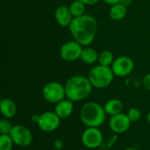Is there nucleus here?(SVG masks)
I'll return each instance as SVG.
<instances>
[{"label": "nucleus", "mask_w": 150, "mask_h": 150, "mask_svg": "<svg viewBox=\"0 0 150 150\" xmlns=\"http://www.w3.org/2000/svg\"><path fill=\"white\" fill-rule=\"evenodd\" d=\"M17 105L15 102L8 98H4L1 99L0 102V112L4 118L5 119H12L17 114Z\"/></svg>", "instance_id": "14"}, {"label": "nucleus", "mask_w": 150, "mask_h": 150, "mask_svg": "<svg viewBox=\"0 0 150 150\" xmlns=\"http://www.w3.org/2000/svg\"><path fill=\"white\" fill-rule=\"evenodd\" d=\"M120 3L122 4H124L125 6H129V5H131L132 4V3H133V0H120Z\"/></svg>", "instance_id": "27"}, {"label": "nucleus", "mask_w": 150, "mask_h": 150, "mask_svg": "<svg viewBox=\"0 0 150 150\" xmlns=\"http://www.w3.org/2000/svg\"><path fill=\"white\" fill-rule=\"evenodd\" d=\"M54 17L56 22L63 27H66L70 25L71 21L73 20L74 17L72 16L69 7L66 5H60L56 8L54 12Z\"/></svg>", "instance_id": "13"}, {"label": "nucleus", "mask_w": 150, "mask_h": 150, "mask_svg": "<svg viewBox=\"0 0 150 150\" xmlns=\"http://www.w3.org/2000/svg\"><path fill=\"white\" fill-rule=\"evenodd\" d=\"M53 147L55 150H62L64 148V142L62 139H56L53 142Z\"/></svg>", "instance_id": "23"}, {"label": "nucleus", "mask_w": 150, "mask_h": 150, "mask_svg": "<svg viewBox=\"0 0 150 150\" xmlns=\"http://www.w3.org/2000/svg\"><path fill=\"white\" fill-rule=\"evenodd\" d=\"M127 116L132 123L137 122L138 120H141L142 118V112L139 108L137 107H131L128 112H127Z\"/></svg>", "instance_id": "22"}, {"label": "nucleus", "mask_w": 150, "mask_h": 150, "mask_svg": "<svg viewBox=\"0 0 150 150\" xmlns=\"http://www.w3.org/2000/svg\"><path fill=\"white\" fill-rule=\"evenodd\" d=\"M13 126L9 119H2L0 120V134H9Z\"/></svg>", "instance_id": "21"}, {"label": "nucleus", "mask_w": 150, "mask_h": 150, "mask_svg": "<svg viewBox=\"0 0 150 150\" xmlns=\"http://www.w3.org/2000/svg\"><path fill=\"white\" fill-rule=\"evenodd\" d=\"M54 112L62 120L68 119L74 112V102L66 98L55 104Z\"/></svg>", "instance_id": "12"}, {"label": "nucleus", "mask_w": 150, "mask_h": 150, "mask_svg": "<svg viewBox=\"0 0 150 150\" xmlns=\"http://www.w3.org/2000/svg\"><path fill=\"white\" fill-rule=\"evenodd\" d=\"M88 78L94 88L105 89L112 83L114 74L111 67L98 64L91 69Z\"/></svg>", "instance_id": "4"}, {"label": "nucleus", "mask_w": 150, "mask_h": 150, "mask_svg": "<svg viewBox=\"0 0 150 150\" xmlns=\"http://www.w3.org/2000/svg\"><path fill=\"white\" fill-rule=\"evenodd\" d=\"M69 30L74 38V40L87 47L91 45L97 35L98 22L96 18L90 14H83L74 18L69 25Z\"/></svg>", "instance_id": "1"}, {"label": "nucleus", "mask_w": 150, "mask_h": 150, "mask_svg": "<svg viewBox=\"0 0 150 150\" xmlns=\"http://www.w3.org/2000/svg\"><path fill=\"white\" fill-rule=\"evenodd\" d=\"M114 76L119 77H125L130 75L134 69V62L132 58L121 55L114 60L111 66Z\"/></svg>", "instance_id": "9"}, {"label": "nucleus", "mask_w": 150, "mask_h": 150, "mask_svg": "<svg viewBox=\"0 0 150 150\" xmlns=\"http://www.w3.org/2000/svg\"><path fill=\"white\" fill-rule=\"evenodd\" d=\"M98 55L99 54L94 48L86 47L83 48L80 59L86 64H93L98 61Z\"/></svg>", "instance_id": "17"}, {"label": "nucleus", "mask_w": 150, "mask_h": 150, "mask_svg": "<svg viewBox=\"0 0 150 150\" xmlns=\"http://www.w3.org/2000/svg\"><path fill=\"white\" fill-rule=\"evenodd\" d=\"M104 109L107 115L114 116L123 112L124 105L121 100L117 98H112L105 102V104L104 105Z\"/></svg>", "instance_id": "15"}, {"label": "nucleus", "mask_w": 150, "mask_h": 150, "mask_svg": "<svg viewBox=\"0 0 150 150\" xmlns=\"http://www.w3.org/2000/svg\"><path fill=\"white\" fill-rule=\"evenodd\" d=\"M104 141V135L99 127H86L81 135L83 145L90 149L99 148Z\"/></svg>", "instance_id": "7"}, {"label": "nucleus", "mask_w": 150, "mask_h": 150, "mask_svg": "<svg viewBox=\"0 0 150 150\" xmlns=\"http://www.w3.org/2000/svg\"><path fill=\"white\" fill-rule=\"evenodd\" d=\"M66 98L73 102L82 101L87 98L92 91V84L88 77L76 75L69 77L65 84Z\"/></svg>", "instance_id": "2"}, {"label": "nucleus", "mask_w": 150, "mask_h": 150, "mask_svg": "<svg viewBox=\"0 0 150 150\" xmlns=\"http://www.w3.org/2000/svg\"><path fill=\"white\" fill-rule=\"evenodd\" d=\"M98 63L103 66L110 67L112 66V62H114L113 59V54L110 50H104L102 51L98 55Z\"/></svg>", "instance_id": "19"}, {"label": "nucleus", "mask_w": 150, "mask_h": 150, "mask_svg": "<svg viewBox=\"0 0 150 150\" xmlns=\"http://www.w3.org/2000/svg\"><path fill=\"white\" fill-rule=\"evenodd\" d=\"M43 98L50 104H57L66 98L65 87L58 82H49L42 88Z\"/></svg>", "instance_id": "5"}, {"label": "nucleus", "mask_w": 150, "mask_h": 150, "mask_svg": "<svg viewBox=\"0 0 150 150\" xmlns=\"http://www.w3.org/2000/svg\"><path fill=\"white\" fill-rule=\"evenodd\" d=\"M9 134L14 144L20 148H27L33 142V134L32 131L27 127L21 124L14 125Z\"/></svg>", "instance_id": "6"}, {"label": "nucleus", "mask_w": 150, "mask_h": 150, "mask_svg": "<svg viewBox=\"0 0 150 150\" xmlns=\"http://www.w3.org/2000/svg\"><path fill=\"white\" fill-rule=\"evenodd\" d=\"M14 145L10 134H0V150H12Z\"/></svg>", "instance_id": "20"}, {"label": "nucleus", "mask_w": 150, "mask_h": 150, "mask_svg": "<svg viewBox=\"0 0 150 150\" xmlns=\"http://www.w3.org/2000/svg\"><path fill=\"white\" fill-rule=\"evenodd\" d=\"M147 120H148V122L150 124V111L148 113V115H147Z\"/></svg>", "instance_id": "29"}, {"label": "nucleus", "mask_w": 150, "mask_h": 150, "mask_svg": "<svg viewBox=\"0 0 150 150\" xmlns=\"http://www.w3.org/2000/svg\"><path fill=\"white\" fill-rule=\"evenodd\" d=\"M127 12V7L122 4L121 3H118V4L112 5L109 15L112 20L120 21V20H122L126 17Z\"/></svg>", "instance_id": "16"}, {"label": "nucleus", "mask_w": 150, "mask_h": 150, "mask_svg": "<svg viewBox=\"0 0 150 150\" xmlns=\"http://www.w3.org/2000/svg\"><path fill=\"white\" fill-rule=\"evenodd\" d=\"M39 119H40V114H33L32 117H31L32 122L34 123V124H36V125H37V123L39 121Z\"/></svg>", "instance_id": "26"}, {"label": "nucleus", "mask_w": 150, "mask_h": 150, "mask_svg": "<svg viewBox=\"0 0 150 150\" xmlns=\"http://www.w3.org/2000/svg\"><path fill=\"white\" fill-rule=\"evenodd\" d=\"M83 46L76 40L65 42L60 48V56L66 62H74L81 57Z\"/></svg>", "instance_id": "10"}, {"label": "nucleus", "mask_w": 150, "mask_h": 150, "mask_svg": "<svg viewBox=\"0 0 150 150\" xmlns=\"http://www.w3.org/2000/svg\"><path fill=\"white\" fill-rule=\"evenodd\" d=\"M106 115L104 105L95 101L85 103L80 111V120L86 127H100L105 123Z\"/></svg>", "instance_id": "3"}, {"label": "nucleus", "mask_w": 150, "mask_h": 150, "mask_svg": "<svg viewBox=\"0 0 150 150\" xmlns=\"http://www.w3.org/2000/svg\"><path fill=\"white\" fill-rule=\"evenodd\" d=\"M69 7L70 12L74 18H77V17H80L84 14L85 4L79 0H76L74 2H72Z\"/></svg>", "instance_id": "18"}, {"label": "nucleus", "mask_w": 150, "mask_h": 150, "mask_svg": "<svg viewBox=\"0 0 150 150\" xmlns=\"http://www.w3.org/2000/svg\"><path fill=\"white\" fill-rule=\"evenodd\" d=\"M106 4H111V5H113L115 4H118V3H120V0H104Z\"/></svg>", "instance_id": "28"}, {"label": "nucleus", "mask_w": 150, "mask_h": 150, "mask_svg": "<svg viewBox=\"0 0 150 150\" xmlns=\"http://www.w3.org/2000/svg\"><path fill=\"white\" fill-rule=\"evenodd\" d=\"M123 150H136L135 149H134V148H127V149H125Z\"/></svg>", "instance_id": "30"}, {"label": "nucleus", "mask_w": 150, "mask_h": 150, "mask_svg": "<svg viewBox=\"0 0 150 150\" xmlns=\"http://www.w3.org/2000/svg\"><path fill=\"white\" fill-rule=\"evenodd\" d=\"M79 1L83 2L85 5H92V4L98 3L99 0H79Z\"/></svg>", "instance_id": "25"}, {"label": "nucleus", "mask_w": 150, "mask_h": 150, "mask_svg": "<svg viewBox=\"0 0 150 150\" xmlns=\"http://www.w3.org/2000/svg\"><path fill=\"white\" fill-rule=\"evenodd\" d=\"M131 124L132 122L130 121L127 114L123 112L111 116L108 122L110 130L116 134H121L127 132L131 127Z\"/></svg>", "instance_id": "11"}, {"label": "nucleus", "mask_w": 150, "mask_h": 150, "mask_svg": "<svg viewBox=\"0 0 150 150\" xmlns=\"http://www.w3.org/2000/svg\"><path fill=\"white\" fill-rule=\"evenodd\" d=\"M142 83H143V86L145 87V89L150 91V74H147L143 77Z\"/></svg>", "instance_id": "24"}, {"label": "nucleus", "mask_w": 150, "mask_h": 150, "mask_svg": "<svg viewBox=\"0 0 150 150\" xmlns=\"http://www.w3.org/2000/svg\"><path fill=\"white\" fill-rule=\"evenodd\" d=\"M62 119L55 112H44L40 114V119L37 123L39 129L45 133H52L57 130L61 125Z\"/></svg>", "instance_id": "8"}]
</instances>
